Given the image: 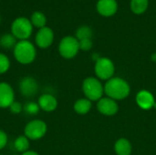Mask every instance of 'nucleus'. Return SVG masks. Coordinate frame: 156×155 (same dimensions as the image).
<instances>
[{
  "label": "nucleus",
  "instance_id": "29",
  "mask_svg": "<svg viewBox=\"0 0 156 155\" xmlns=\"http://www.w3.org/2000/svg\"><path fill=\"white\" fill-rule=\"evenodd\" d=\"M13 155H19V154H13Z\"/></svg>",
  "mask_w": 156,
  "mask_h": 155
},
{
  "label": "nucleus",
  "instance_id": "30",
  "mask_svg": "<svg viewBox=\"0 0 156 155\" xmlns=\"http://www.w3.org/2000/svg\"><path fill=\"white\" fill-rule=\"evenodd\" d=\"M0 21H1V17H0Z\"/></svg>",
  "mask_w": 156,
  "mask_h": 155
},
{
  "label": "nucleus",
  "instance_id": "1",
  "mask_svg": "<svg viewBox=\"0 0 156 155\" xmlns=\"http://www.w3.org/2000/svg\"><path fill=\"white\" fill-rule=\"evenodd\" d=\"M131 89L126 80L121 78H112L110 79L105 86V94L112 100H123L127 98L130 94Z\"/></svg>",
  "mask_w": 156,
  "mask_h": 155
},
{
  "label": "nucleus",
  "instance_id": "26",
  "mask_svg": "<svg viewBox=\"0 0 156 155\" xmlns=\"http://www.w3.org/2000/svg\"><path fill=\"white\" fill-rule=\"evenodd\" d=\"M7 142H8V137L6 132L3 130H0V151L6 146Z\"/></svg>",
  "mask_w": 156,
  "mask_h": 155
},
{
  "label": "nucleus",
  "instance_id": "7",
  "mask_svg": "<svg viewBox=\"0 0 156 155\" xmlns=\"http://www.w3.org/2000/svg\"><path fill=\"white\" fill-rule=\"evenodd\" d=\"M95 74L103 80H109L114 74V64L108 58H100L95 63Z\"/></svg>",
  "mask_w": 156,
  "mask_h": 155
},
{
  "label": "nucleus",
  "instance_id": "18",
  "mask_svg": "<svg viewBox=\"0 0 156 155\" xmlns=\"http://www.w3.org/2000/svg\"><path fill=\"white\" fill-rule=\"evenodd\" d=\"M149 6V0H131V10L136 15L144 14Z\"/></svg>",
  "mask_w": 156,
  "mask_h": 155
},
{
  "label": "nucleus",
  "instance_id": "22",
  "mask_svg": "<svg viewBox=\"0 0 156 155\" xmlns=\"http://www.w3.org/2000/svg\"><path fill=\"white\" fill-rule=\"evenodd\" d=\"M23 111L28 115H37V114H38L40 108H39L37 102L29 101V102H27L23 106Z\"/></svg>",
  "mask_w": 156,
  "mask_h": 155
},
{
  "label": "nucleus",
  "instance_id": "13",
  "mask_svg": "<svg viewBox=\"0 0 156 155\" xmlns=\"http://www.w3.org/2000/svg\"><path fill=\"white\" fill-rule=\"evenodd\" d=\"M37 104L40 110L44 111L45 112H52L58 107V100L55 96L46 93L39 96L37 100Z\"/></svg>",
  "mask_w": 156,
  "mask_h": 155
},
{
  "label": "nucleus",
  "instance_id": "27",
  "mask_svg": "<svg viewBox=\"0 0 156 155\" xmlns=\"http://www.w3.org/2000/svg\"><path fill=\"white\" fill-rule=\"evenodd\" d=\"M21 155H39V153H37V152H35V151L28 150V151L25 152L24 153H22Z\"/></svg>",
  "mask_w": 156,
  "mask_h": 155
},
{
  "label": "nucleus",
  "instance_id": "14",
  "mask_svg": "<svg viewBox=\"0 0 156 155\" xmlns=\"http://www.w3.org/2000/svg\"><path fill=\"white\" fill-rule=\"evenodd\" d=\"M136 102L139 105V107L144 110H150L155 105L153 94L147 90H142L137 94Z\"/></svg>",
  "mask_w": 156,
  "mask_h": 155
},
{
  "label": "nucleus",
  "instance_id": "15",
  "mask_svg": "<svg viewBox=\"0 0 156 155\" xmlns=\"http://www.w3.org/2000/svg\"><path fill=\"white\" fill-rule=\"evenodd\" d=\"M115 152L117 155H131L132 145L127 139L121 138L115 143Z\"/></svg>",
  "mask_w": 156,
  "mask_h": 155
},
{
  "label": "nucleus",
  "instance_id": "24",
  "mask_svg": "<svg viewBox=\"0 0 156 155\" xmlns=\"http://www.w3.org/2000/svg\"><path fill=\"white\" fill-rule=\"evenodd\" d=\"M9 111L13 114H19L21 111H23V106L19 101L15 100L10 106H9Z\"/></svg>",
  "mask_w": 156,
  "mask_h": 155
},
{
  "label": "nucleus",
  "instance_id": "6",
  "mask_svg": "<svg viewBox=\"0 0 156 155\" xmlns=\"http://www.w3.org/2000/svg\"><path fill=\"white\" fill-rule=\"evenodd\" d=\"M80 50L79 40L72 36L63 37L58 44V52L60 56L66 59L73 58Z\"/></svg>",
  "mask_w": 156,
  "mask_h": 155
},
{
  "label": "nucleus",
  "instance_id": "3",
  "mask_svg": "<svg viewBox=\"0 0 156 155\" xmlns=\"http://www.w3.org/2000/svg\"><path fill=\"white\" fill-rule=\"evenodd\" d=\"M32 32L33 25L27 17H17L11 25V34L18 40H28Z\"/></svg>",
  "mask_w": 156,
  "mask_h": 155
},
{
  "label": "nucleus",
  "instance_id": "9",
  "mask_svg": "<svg viewBox=\"0 0 156 155\" xmlns=\"http://www.w3.org/2000/svg\"><path fill=\"white\" fill-rule=\"evenodd\" d=\"M36 45L40 48H48L50 47L54 41V32L50 27L44 26L36 34L35 37Z\"/></svg>",
  "mask_w": 156,
  "mask_h": 155
},
{
  "label": "nucleus",
  "instance_id": "2",
  "mask_svg": "<svg viewBox=\"0 0 156 155\" xmlns=\"http://www.w3.org/2000/svg\"><path fill=\"white\" fill-rule=\"evenodd\" d=\"M14 49L15 59L22 64H31L37 57V49L33 43L28 40H19L16 44Z\"/></svg>",
  "mask_w": 156,
  "mask_h": 155
},
{
  "label": "nucleus",
  "instance_id": "23",
  "mask_svg": "<svg viewBox=\"0 0 156 155\" xmlns=\"http://www.w3.org/2000/svg\"><path fill=\"white\" fill-rule=\"evenodd\" d=\"M11 66V62L9 58L4 54V53H0V75L6 73Z\"/></svg>",
  "mask_w": 156,
  "mask_h": 155
},
{
  "label": "nucleus",
  "instance_id": "28",
  "mask_svg": "<svg viewBox=\"0 0 156 155\" xmlns=\"http://www.w3.org/2000/svg\"><path fill=\"white\" fill-rule=\"evenodd\" d=\"M151 58H152V60H153V61H156V53H154V54L152 55Z\"/></svg>",
  "mask_w": 156,
  "mask_h": 155
},
{
  "label": "nucleus",
  "instance_id": "8",
  "mask_svg": "<svg viewBox=\"0 0 156 155\" xmlns=\"http://www.w3.org/2000/svg\"><path fill=\"white\" fill-rule=\"evenodd\" d=\"M20 93L26 98L34 97L38 91V83L32 77H24L18 84Z\"/></svg>",
  "mask_w": 156,
  "mask_h": 155
},
{
  "label": "nucleus",
  "instance_id": "12",
  "mask_svg": "<svg viewBox=\"0 0 156 155\" xmlns=\"http://www.w3.org/2000/svg\"><path fill=\"white\" fill-rule=\"evenodd\" d=\"M96 8L100 15L108 17L115 15L118 10V4L116 0H99Z\"/></svg>",
  "mask_w": 156,
  "mask_h": 155
},
{
  "label": "nucleus",
  "instance_id": "31",
  "mask_svg": "<svg viewBox=\"0 0 156 155\" xmlns=\"http://www.w3.org/2000/svg\"><path fill=\"white\" fill-rule=\"evenodd\" d=\"M0 155H2V154H0Z\"/></svg>",
  "mask_w": 156,
  "mask_h": 155
},
{
  "label": "nucleus",
  "instance_id": "17",
  "mask_svg": "<svg viewBox=\"0 0 156 155\" xmlns=\"http://www.w3.org/2000/svg\"><path fill=\"white\" fill-rule=\"evenodd\" d=\"M91 109V101L90 100L86 99H80L78 100L74 103V111L80 115H84L88 113Z\"/></svg>",
  "mask_w": 156,
  "mask_h": 155
},
{
  "label": "nucleus",
  "instance_id": "25",
  "mask_svg": "<svg viewBox=\"0 0 156 155\" xmlns=\"http://www.w3.org/2000/svg\"><path fill=\"white\" fill-rule=\"evenodd\" d=\"M79 43H80V49L83 51H89L92 48V41L90 38L79 40Z\"/></svg>",
  "mask_w": 156,
  "mask_h": 155
},
{
  "label": "nucleus",
  "instance_id": "20",
  "mask_svg": "<svg viewBox=\"0 0 156 155\" xmlns=\"http://www.w3.org/2000/svg\"><path fill=\"white\" fill-rule=\"evenodd\" d=\"M16 43V38L12 34H5L0 38V46L6 49L14 48Z\"/></svg>",
  "mask_w": 156,
  "mask_h": 155
},
{
  "label": "nucleus",
  "instance_id": "16",
  "mask_svg": "<svg viewBox=\"0 0 156 155\" xmlns=\"http://www.w3.org/2000/svg\"><path fill=\"white\" fill-rule=\"evenodd\" d=\"M30 146V141L28 138H27L25 135H20L16 138L14 141V148L17 153H20L21 154L29 150Z\"/></svg>",
  "mask_w": 156,
  "mask_h": 155
},
{
  "label": "nucleus",
  "instance_id": "21",
  "mask_svg": "<svg viewBox=\"0 0 156 155\" xmlns=\"http://www.w3.org/2000/svg\"><path fill=\"white\" fill-rule=\"evenodd\" d=\"M92 37V30L90 26H82L79 27L76 31V38L78 40H82V39H91Z\"/></svg>",
  "mask_w": 156,
  "mask_h": 155
},
{
  "label": "nucleus",
  "instance_id": "10",
  "mask_svg": "<svg viewBox=\"0 0 156 155\" xmlns=\"http://www.w3.org/2000/svg\"><path fill=\"white\" fill-rule=\"evenodd\" d=\"M15 100V91L12 86L6 82H0V108H9Z\"/></svg>",
  "mask_w": 156,
  "mask_h": 155
},
{
  "label": "nucleus",
  "instance_id": "5",
  "mask_svg": "<svg viewBox=\"0 0 156 155\" xmlns=\"http://www.w3.org/2000/svg\"><path fill=\"white\" fill-rule=\"evenodd\" d=\"M48 131L47 123L38 119L28 122L24 128V135L29 141H37L43 138Z\"/></svg>",
  "mask_w": 156,
  "mask_h": 155
},
{
  "label": "nucleus",
  "instance_id": "19",
  "mask_svg": "<svg viewBox=\"0 0 156 155\" xmlns=\"http://www.w3.org/2000/svg\"><path fill=\"white\" fill-rule=\"evenodd\" d=\"M30 22L33 25V26L37 27L38 29L46 26V23H47V18L45 16V15L40 12V11H36L32 14L31 18H30Z\"/></svg>",
  "mask_w": 156,
  "mask_h": 155
},
{
  "label": "nucleus",
  "instance_id": "11",
  "mask_svg": "<svg viewBox=\"0 0 156 155\" xmlns=\"http://www.w3.org/2000/svg\"><path fill=\"white\" fill-rule=\"evenodd\" d=\"M97 108L101 114L106 116H112L119 111V106L116 101L109 97L101 98L97 103Z\"/></svg>",
  "mask_w": 156,
  "mask_h": 155
},
{
  "label": "nucleus",
  "instance_id": "4",
  "mask_svg": "<svg viewBox=\"0 0 156 155\" xmlns=\"http://www.w3.org/2000/svg\"><path fill=\"white\" fill-rule=\"evenodd\" d=\"M82 90L86 98L90 101L100 100L102 98L104 88L99 79L90 77L84 79L82 83Z\"/></svg>",
  "mask_w": 156,
  "mask_h": 155
}]
</instances>
